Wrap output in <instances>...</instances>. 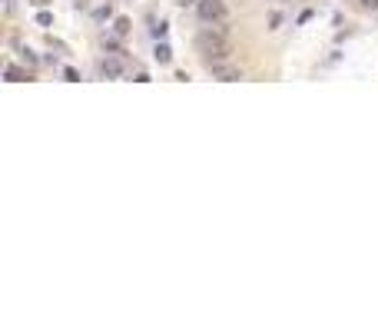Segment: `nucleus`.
Returning <instances> with one entry per match:
<instances>
[{
    "label": "nucleus",
    "instance_id": "f257e3e1",
    "mask_svg": "<svg viewBox=\"0 0 378 331\" xmlns=\"http://www.w3.org/2000/svg\"><path fill=\"white\" fill-rule=\"evenodd\" d=\"M196 50H199V56L209 66V63H219V60H229L233 43H229V33L216 30V27H206V30L196 33Z\"/></svg>",
    "mask_w": 378,
    "mask_h": 331
},
{
    "label": "nucleus",
    "instance_id": "f03ea898",
    "mask_svg": "<svg viewBox=\"0 0 378 331\" xmlns=\"http://www.w3.org/2000/svg\"><path fill=\"white\" fill-rule=\"evenodd\" d=\"M196 13L202 23H229V10L223 0H196Z\"/></svg>",
    "mask_w": 378,
    "mask_h": 331
},
{
    "label": "nucleus",
    "instance_id": "7ed1b4c3",
    "mask_svg": "<svg viewBox=\"0 0 378 331\" xmlns=\"http://www.w3.org/2000/svg\"><path fill=\"white\" fill-rule=\"evenodd\" d=\"M209 73H212V80H223V83H236V80H242V70L233 66V63H226V60L209 63Z\"/></svg>",
    "mask_w": 378,
    "mask_h": 331
},
{
    "label": "nucleus",
    "instance_id": "20e7f679",
    "mask_svg": "<svg viewBox=\"0 0 378 331\" xmlns=\"http://www.w3.org/2000/svg\"><path fill=\"white\" fill-rule=\"evenodd\" d=\"M100 73H103L106 80H120L123 73H126V63H123V56H116V53L103 56V60H100Z\"/></svg>",
    "mask_w": 378,
    "mask_h": 331
},
{
    "label": "nucleus",
    "instance_id": "39448f33",
    "mask_svg": "<svg viewBox=\"0 0 378 331\" xmlns=\"http://www.w3.org/2000/svg\"><path fill=\"white\" fill-rule=\"evenodd\" d=\"M3 77L10 80V83H20V80H27V73H23V70H17V66H7V70H3Z\"/></svg>",
    "mask_w": 378,
    "mask_h": 331
},
{
    "label": "nucleus",
    "instance_id": "423d86ee",
    "mask_svg": "<svg viewBox=\"0 0 378 331\" xmlns=\"http://www.w3.org/2000/svg\"><path fill=\"white\" fill-rule=\"evenodd\" d=\"M156 60H159V63H169V60H173V50H169L166 43H159L156 46Z\"/></svg>",
    "mask_w": 378,
    "mask_h": 331
},
{
    "label": "nucleus",
    "instance_id": "0eeeda50",
    "mask_svg": "<svg viewBox=\"0 0 378 331\" xmlns=\"http://www.w3.org/2000/svg\"><path fill=\"white\" fill-rule=\"evenodd\" d=\"M50 20H53L50 13H37V27H50Z\"/></svg>",
    "mask_w": 378,
    "mask_h": 331
},
{
    "label": "nucleus",
    "instance_id": "6e6552de",
    "mask_svg": "<svg viewBox=\"0 0 378 331\" xmlns=\"http://www.w3.org/2000/svg\"><path fill=\"white\" fill-rule=\"evenodd\" d=\"M63 77H67L70 83H77V80H80V73H77V70H73V66H67V70H63Z\"/></svg>",
    "mask_w": 378,
    "mask_h": 331
},
{
    "label": "nucleus",
    "instance_id": "1a4fd4ad",
    "mask_svg": "<svg viewBox=\"0 0 378 331\" xmlns=\"http://www.w3.org/2000/svg\"><path fill=\"white\" fill-rule=\"evenodd\" d=\"M126 30H130V20H123V17H120V20H116V33H120V37H123V33H126Z\"/></svg>",
    "mask_w": 378,
    "mask_h": 331
},
{
    "label": "nucleus",
    "instance_id": "9d476101",
    "mask_svg": "<svg viewBox=\"0 0 378 331\" xmlns=\"http://www.w3.org/2000/svg\"><path fill=\"white\" fill-rule=\"evenodd\" d=\"M34 7H47V3H53V0H30Z\"/></svg>",
    "mask_w": 378,
    "mask_h": 331
},
{
    "label": "nucleus",
    "instance_id": "9b49d317",
    "mask_svg": "<svg viewBox=\"0 0 378 331\" xmlns=\"http://www.w3.org/2000/svg\"><path fill=\"white\" fill-rule=\"evenodd\" d=\"M179 7H189V3H196V0H176Z\"/></svg>",
    "mask_w": 378,
    "mask_h": 331
}]
</instances>
